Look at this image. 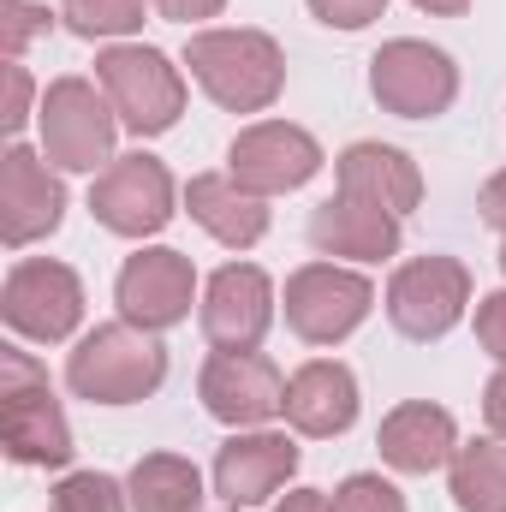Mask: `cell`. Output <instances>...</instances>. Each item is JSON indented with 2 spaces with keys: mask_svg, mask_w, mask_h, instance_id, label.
Here are the masks:
<instances>
[{
  "mask_svg": "<svg viewBox=\"0 0 506 512\" xmlns=\"http://www.w3.org/2000/svg\"><path fill=\"white\" fill-rule=\"evenodd\" d=\"M185 66L227 114H262L286 90V54L268 30H197L185 42Z\"/></svg>",
  "mask_w": 506,
  "mask_h": 512,
  "instance_id": "6da1fadb",
  "label": "cell"
},
{
  "mask_svg": "<svg viewBox=\"0 0 506 512\" xmlns=\"http://www.w3.org/2000/svg\"><path fill=\"white\" fill-rule=\"evenodd\" d=\"M0 447L12 465L36 471H60L72 459V423L48 387V370L24 346L0 352Z\"/></svg>",
  "mask_w": 506,
  "mask_h": 512,
  "instance_id": "7a4b0ae2",
  "label": "cell"
},
{
  "mask_svg": "<svg viewBox=\"0 0 506 512\" xmlns=\"http://www.w3.org/2000/svg\"><path fill=\"white\" fill-rule=\"evenodd\" d=\"M161 382H167V346L131 322L90 328L66 358V387L90 405H137Z\"/></svg>",
  "mask_w": 506,
  "mask_h": 512,
  "instance_id": "3957f363",
  "label": "cell"
},
{
  "mask_svg": "<svg viewBox=\"0 0 506 512\" xmlns=\"http://www.w3.org/2000/svg\"><path fill=\"white\" fill-rule=\"evenodd\" d=\"M96 84L114 102V114L131 137H161L185 114V78L161 48H143V42L102 48L96 54Z\"/></svg>",
  "mask_w": 506,
  "mask_h": 512,
  "instance_id": "277c9868",
  "label": "cell"
},
{
  "mask_svg": "<svg viewBox=\"0 0 506 512\" xmlns=\"http://www.w3.org/2000/svg\"><path fill=\"white\" fill-rule=\"evenodd\" d=\"M36 126H42V155L60 173H96V167L114 161L120 114L102 96V84H90V78H54L42 90Z\"/></svg>",
  "mask_w": 506,
  "mask_h": 512,
  "instance_id": "5b68a950",
  "label": "cell"
},
{
  "mask_svg": "<svg viewBox=\"0 0 506 512\" xmlns=\"http://www.w3.org/2000/svg\"><path fill=\"white\" fill-rule=\"evenodd\" d=\"M0 316L18 340L60 346L84 322V280L54 256H24V262H12V274L0 286Z\"/></svg>",
  "mask_w": 506,
  "mask_h": 512,
  "instance_id": "8992f818",
  "label": "cell"
},
{
  "mask_svg": "<svg viewBox=\"0 0 506 512\" xmlns=\"http://www.w3.org/2000/svg\"><path fill=\"white\" fill-rule=\"evenodd\" d=\"M376 310V286L346 262H304L286 280V328L304 346H340Z\"/></svg>",
  "mask_w": 506,
  "mask_h": 512,
  "instance_id": "52a82bcc",
  "label": "cell"
},
{
  "mask_svg": "<svg viewBox=\"0 0 506 512\" xmlns=\"http://www.w3.org/2000/svg\"><path fill=\"white\" fill-rule=\"evenodd\" d=\"M465 304H471V268L459 256H411L387 280V322L423 346L453 334Z\"/></svg>",
  "mask_w": 506,
  "mask_h": 512,
  "instance_id": "ba28073f",
  "label": "cell"
},
{
  "mask_svg": "<svg viewBox=\"0 0 506 512\" xmlns=\"http://www.w3.org/2000/svg\"><path fill=\"white\" fill-rule=\"evenodd\" d=\"M370 96L399 120H435L459 102V66L417 36L381 42L370 60Z\"/></svg>",
  "mask_w": 506,
  "mask_h": 512,
  "instance_id": "9c48e42d",
  "label": "cell"
},
{
  "mask_svg": "<svg viewBox=\"0 0 506 512\" xmlns=\"http://www.w3.org/2000/svg\"><path fill=\"white\" fill-rule=\"evenodd\" d=\"M90 215L120 239H155L173 221V173L155 155H114L90 185Z\"/></svg>",
  "mask_w": 506,
  "mask_h": 512,
  "instance_id": "30bf717a",
  "label": "cell"
},
{
  "mask_svg": "<svg viewBox=\"0 0 506 512\" xmlns=\"http://www.w3.org/2000/svg\"><path fill=\"white\" fill-rule=\"evenodd\" d=\"M114 304H120V322L143 328V334H167L191 316L197 304V268L191 256L173 251V245H149V251L126 256L120 280H114Z\"/></svg>",
  "mask_w": 506,
  "mask_h": 512,
  "instance_id": "8fae6325",
  "label": "cell"
},
{
  "mask_svg": "<svg viewBox=\"0 0 506 512\" xmlns=\"http://www.w3.org/2000/svg\"><path fill=\"white\" fill-rule=\"evenodd\" d=\"M227 173L256 197H286V191H298L322 173V143L292 120H256L233 137Z\"/></svg>",
  "mask_w": 506,
  "mask_h": 512,
  "instance_id": "7c38bea8",
  "label": "cell"
},
{
  "mask_svg": "<svg viewBox=\"0 0 506 512\" xmlns=\"http://www.w3.org/2000/svg\"><path fill=\"white\" fill-rule=\"evenodd\" d=\"M203 340L215 352H256L262 334L274 328V280L256 262H227L209 274L203 304H197Z\"/></svg>",
  "mask_w": 506,
  "mask_h": 512,
  "instance_id": "4fadbf2b",
  "label": "cell"
},
{
  "mask_svg": "<svg viewBox=\"0 0 506 512\" xmlns=\"http://www.w3.org/2000/svg\"><path fill=\"white\" fill-rule=\"evenodd\" d=\"M203 411L227 429H268V417L286 411V376L262 352H215L197 376Z\"/></svg>",
  "mask_w": 506,
  "mask_h": 512,
  "instance_id": "5bb4252c",
  "label": "cell"
},
{
  "mask_svg": "<svg viewBox=\"0 0 506 512\" xmlns=\"http://www.w3.org/2000/svg\"><path fill=\"white\" fill-rule=\"evenodd\" d=\"M60 215H66V185H60L54 161L24 149V143H6V155H0V239L12 251H24V245L48 239L60 227Z\"/></svg>",
  "mask_w": 506,
  "mask_h": 512,
  "instance_id": "9a60e30c",
  "label": "cell"
},
{
  "mask_svg": "<svg viewBox=\"0 0 506 512\" xmlns=\"http://www.w3.org/2000/svg\"><path fill=\"white\" fill-rule=\"evenodd\" d=\"M298 471V441L280 429H233L227 447L215 453V495L227 507H262L274 501Z\"/></svg>",
  "mask_w": 506,
  "mask_h": 512,
  "instance_id": "2e32d148",
  "label": "cell"
},
{
  "mask_svg": "<svg viewBox=\"0 0 506 512\" xmlns=\"http://www.w3.org/2000/svg\"><path fill=\"white\" fill-rule=\"evenodd\" d=\"M381 459L405 477H429L441 465H453L459 453V423L447 405H429V399H405L381 417V435H376Z\"/></svg>",
  "mask_w": 506,
  "mask_h": 512,
  "instance_id": "e0dca14e",
  "label": "cell"
},
{
  "mask_svg": "<svg viewBox=\"0 0 506 512\" xmlns=\"http://www.w3.org/2000/svg\"><path fill=\"white\" fill-rule=\"evenodd\" d=\"M334 179H340V197L352 203H370V209H387V215H411L423 203V173L405 149L393 143H352L340 161H334Z\"/></svg>",
  "mask_w": 506,
  "mask_h": 512,
  "instance_id": "ac0fdd59",
  "label": "cell"
},
{
  "mask_svg": "<svg viewBox=\"0 0 506 512\" xmlns=\"http://www.w3.org/2000/svg\"><path fill=\"white\" fill-rule=\"evenodd\" d=\"M286 423L310 441H334L358 423V376L340 358H310L286 382Z\"/></svg>",
  "mask_w": 506,
  "mask_h": 512,
  "instance_id": "d6986e66",
  "label": "cell"
},
{
  "mask_svg": "<svg viewBox=\"0 0 506 512\" xmlns=\"http://www.w3.org/2000/svg\"><path fill=\"white\" fill-rule=\"evenodd\" d=\"M304 233H310V245L322 256H346V262H387V256H399V215L352 203L340 191L310 209Z\"/></svg>",
  "mask_w": 506,
  "mask_h": 512,
  "instance_id": "ffe728a7",
  "label": "cell"
},
{
  "mask_svg": "<svg viewBox=\"0 0 506 512\" xmlns=\"http://www.w3.org/2000/svg\"><path fill=\"white\" fill-rule=\"evenodd\" d=\"M185 209L227 251H251V245H262V233H268V197L245 191L233 173H197L185 185Z\"/></svg>",
  "mask_w": 506,
  "mask_h": 512,
  "instance_id": "44dd1931",
  "label": "cell"
},
{
  "mask_svg": "<svg viewBox=\"0 0 506 512\" xmlns=\"http://www.w3.org/2000/svg\"><path fill=\"white\" fill-rule=\"evenodd\" d=\"M131 512H197L203 507V471L179 453H143L126 477Z\"/></svg>",
  "mask_w": 506,
  "mask_h": 512,
  "instance_id": "7402d4cb",
  "label": "cell"
},
{
  "mask_svg": "<svg viewBox=\"0 0 506 512\" xmlns=\"http://www.w3.org/2000/svg\"><path fill=\"white\" fill-rule=\"evenodd\" d=\"M447 489L459 512H506V441L501 435H477L459 441L453 465H447Z\"/></svg>",
  "mask_w": 506,
  "mask_h": 512,
  "instance_id": "603a6c76",
  "label": "cell"
},
{
  "mask_svg": "<svg viewBox=\"0 0 506 512\" xmlns=\"http://www.w3.org/2000/svg\"><path fill=\"white\" fill-rule=\"evenodd\" d=\"M143 6L149 0H60V18L84 42H120L143 30Z\"/></svg>",
  "mask_w": 506,
  "mask_h": 512,
  "instance_id": "cb8c5ba5",
  "label": "cell"
},
{
  "mask_svg": "<svg viewBox=\"0 0 506 512\" xmlns=\"http://www.w3.org/2000/svg\"><path fill=\"white\" fill-rule=\"evenodd\" d=\"M54 512H131V501H126V483H114L102 471H72L54 489Z\"/></svg>",
  "mask_w": 506,
  "mask_h": 512,
  "instance_id": "d4e9b609",
  "label": "cell"
},
{
  "mask_svg": "<svg viewBox=\"0 0 506 512\" xmlns=\"http://www.w3.org/2000/svg\"><path fill=\"white\" fill-rule=\"evenodd\" d=\"M328 507L334 512H405V495H399L387 477H376V471H352V477L328 495Z\"/></svg>",
  "mask_w": 506,
  "mask_h": 512,
  "instance_id": "484cf974",
  "label": "cell"
},
{
  "mask_svg": "<svg viewBox=\"0 0 506 512\" xmlns=\"http://www.w3.org/2000/svg\"><path fill=\"white\" fill-rule=\"evenodd\" d=\"M48 24H54L48 6H36V0H0V48H6V60H24V48L36 36H48Z\"/></svg>",
  "mask_w": 506,
  "mask_h": 512,
  "instance_id": "4316f807",
  "label": "cell"
},
{
  "mask_svg": "<svg viewBox=\"0 0 506 512\" xmlns=\"http://www.w3.org/2000/svg\"><path fill=\"white\" fill-rule=\"evenodd\" d=\"M310 12L328 24V30H364L387 12V0H310Z\"/></svg>",
  "mask_w": 506,
  "mask_h": 512,
  "instance_id": "83f0119b",
  "label": "cell"
},
{
  "mask_svg": "<svg viewBox=\"0 0 506 512\" xmlns=\"http://www.w3.org/2000/svg\"><path fill=\"white\" fill-rule=\"evenodd\" d=\"M477 346H483L495 364H506V286L477 304Z\"/></svg>",
  "mask_w": 506,
  "mask_h": 512,
  "instance_id": "f1b7e54d",
  "label": "cell"
},
{
  "mask_svg": "<svg viewBox=\"0 0 506 512\" xmlns=\"http://www.w3.org/2000/svg\"><path fill=\"white\" fill-rule=\"evenodd\" d=\"M30 96H36V84H30V72L18 66V60H6V114H0V126L12 131H24V120H30Z\"/></svg>",
  "mask_w": 506,
  "mask_h": 512,
  "instance_id": "f546056e",
  "label": "cell"
},
{
  "mask_svg": "<svg viewBox=\"0 0 506 512\" xmlns=\"http://www.w3.org/2000/svg\"><path fill=\"white\" fill-rule=\"evenodd\" d=\"M161 18H173V24H203V18H221V6L227 0H149Z\"/></svg>",
  "mask_w": 506,
  "mask_h": 512,
  "instance_id": "4dcf8cb0",
  "label": "cell"
},
{
  "mask_svg": "<svg viewBox=\"0 0 506 512\" xmlns=\"http://www.w3.org/2000/svg\"><path fill=\"white\" fill-rule=\"evenodd\" d=\"M477 215H483V221H489V227L506 239V167L489 179V185H483V197H477Z\"/></svg>",
  "mask_w": 506,
  "mask_h": 512,
  "instance_id": "1f68e13d",
  "label": "cell"
},
{
  "mask_svg": "<svg viewBox=\"0 0 506 512\" xmlns=\"http://www.w3.org/2000/svg\"><path fill=\"white\" fill-rule=\"evenodd\" d=\"M483 417H489V435L506 441V364L489 376V387H483Z\"/></svg>",
  "mask_w": 506,
  "mask_h": 512,
  "instance_id": "d6a6232c",
  "label": "cell"
},
{
  "mask_svg": "<svg viewBox=\"0 0 506 512\" xmlns=\"http://www.w3.org/2000/svg\"><path fill=\"white\" fill-rule=\"evenodd\" d=\"M274 512H334V507H328L322 489H292V495H280V507Z\"/></svg>",
  "mask_w": 506,
  "mask_h": 512,
  "instance_id": "836d02e7",
  "label": "cell"
},
{
  "mask_svg": "<svg viewBox=\"0 0 506 512\" xmlns=\"http://www.w3.org/2000/svg\"><path fill=\"white\" fill-rule=\"evenodd\" d=\"M417 12H429V18H459V12H471V0H411Z\"/></svg>",
  "mask_w": 506,
  "mask_h": 512,
  "instance_id": "e575fe53",
  "label": "cell"
},
{
  "mask_svg": "<svg viewBox=\"0 0 506 512\" xmlns=\"http://www.w3.org/2000/svg\"><path fill=\"white\" fill-rule=\"evenodd\" d=\"M501 268H506V245H501Z\"/></svg>",
  "mask_w": 506,
  "mask_h": 512,
  "instance_id": "d590c367",
  "label": "cell"
},
{
  "mask_svg": "<svg viewBox=\"0 0 506 512\" xmlns=\"http://www.w3.org/2000/svg\"><path fill=\"white\" fill-rule=\"evenodd\" d=\"M227 512H245V507H227Z\"/></svg>",
  "mask_w": 506,
  "mask_h": 512,
  "instance_id": "8d00e7d4",
  "label": "cell"
}]
</instances>
